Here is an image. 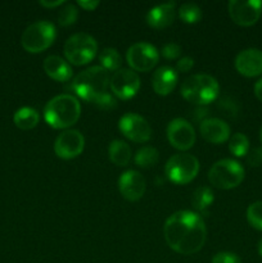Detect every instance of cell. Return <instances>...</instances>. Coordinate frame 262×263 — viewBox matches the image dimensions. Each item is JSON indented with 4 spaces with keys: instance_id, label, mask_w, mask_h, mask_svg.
I'll list each match as a JSON object with an SVG mask.
<instances>
[{
    "instance_id": "cell-36",
    "label": "cell",
    "mask_w": 262,
    "mask_h": 263,
    "mask_svg": "<svg viewBox=\"0 0 262 263\" xmlns=\"http://www.w3.org/2000/svg\"><path fill=\"white\" fill-rule=\"evenodd\" d=\"M254 95L257 97V99L262 102V79L258 80L254 85Z\"/></svg>"
},
{
    "instance_id": "cell-39",
    "label": "cell",
    "mask_w": 262,
    "mask_h": 263,
    "mask_svg": "<svg viewBox=\"0 0 262 263\" xmlns=\"http://www.w3.org/2000/svg\"><path fill=\"white\" fill-rule=\"evenodd\" d=\"M259 136H261V141H262V127H261V133H259Z\"/></svg>"
},
{
    "instance_id": "cell-15",
    "label": "cell",
    "mask_w": 262,
    "mask_h": 263,
    "mask_svg": "<svg viewBox=\"0 0 262 263\" xmlns=\"http://www.w3.org/2000/svg\"><path fill=\"white\" fill-rule=\"evenodd\" d=\"M145 179L143 175L134 170L123 172L118 179V189L121 195L130 202L141 199L145 193Z\"/></svg>"
},
{
    "instance_id": "cell-23",
    "label": "cell",
    "mask_w": 262,
    "mask_h": 263,
    "mask_svg": "<svg viewBox=\"0 0 262 263\" xmlns=\"http://www.w3.org/2000/svg\"><path fill=\"white\" fill-rule=\"evenodd\" d=\"M213 199H215V197H213L212 190L207 186H200L193 194L192 204L199 212H205L208 207L212 204Z\"/></svg>"
},
{
    "instance_id": "cell-14",
    "label": "cell",
    "mask_w": 262,
    "mask_h": 263,
    "mask_svg": "<svg viewBox=\"0 0 262 263\" xmlns=\"http://www.w3.org/2000/svg\"><path fill=\"white\" fill-rule=\"evenodd\" d=\"M85 139L77 130H66L59 134L54 143V152L62 159H73L82 153Z\"/></svg>"
},
{
    "instance_id": "cell-33",
    "label": "cell",
    "mask_w": 262,
    "mask_h": 263,
    "mask_svg": "<svg viewBox=\"0 0 262 263\" xmlns=\"http://www.w3.org/2000/svg\"><path fill=\"white\" fill-rule=\"evenodd\" d=\"M247 162L249 166L258 167L262 164V148H254L247 153Z\"/></svg>"
},
{
    "instance_id": "cell-6",
    "label": "cell",
    "mask_w": 262,
    "mask_h": 263,
    "mask_svg": "<svg viewBox=\"0 0 262 263\" xmlns=\"http://www.w3.org/2000/svg\"><path fill=\"white\" fill-rule=\"evenodd\" d=\"M55 27L48 21H39L28 26L22 33L23 49L28 53H41L46 50L55 40Z\"/></svg>"
},
{
    "instance_id": "cell-16",
    "label": "cell",
    "mask_w": 262,
    "mask_h": 263,
    "mask_svg": "<svg viewBox=\"0 0 262 263\" xmlns=\"http://www.w3.org/2000/svg\"><path fill=\"white\" fill-rule=\"evenodd\" d=\"M235 68L241 76L246 77H257L262 74V50H241L235 58Z\"/></svg>"
},
{
    "instance_id": "cell-32",
    "label": "cell",
    "mask_w": 262,
    "mask_h": 263,
    "mask_svg": "<svg viewBox=\"0 0 262 263\" xmlns=\"http://www.w3.org/2000/svg\"><path fill=\"white\" fill-rule=\"evenodd\" d=\"M181 54V48L176 43H169L162 48V55L166 59H176Z\"/></svg>"
},
{
    "instance_id": "cell-11",
    "label": "cell",
    "mask_w": 262,
    "mask_h": 263,
    "mask_svg": "<svg viewBox=\"0 0 262 263\" xmlns=\"http://www.w3.org/2000/svg\"><path fill=\"white\" fill-rule=\"evenodd\" d=\"M109 86L116 97L127 100L135 97L140 89V79L133 69L121 68L112 74Z\"/></svg>"
},
{
    "instance_id": "cell-8",
    "label": "cell",
    "mask_w": 262,
    "mask_h": 263,
    "mask_svg": "<svg viewBox=\"0 0 262 263\" xmlns=\"http://www.w3.org/2000/svg\"><path fill=\"white\" fill-rule=\"evenodd\" d=\"M166 176L176 185L189 184L197 177L199 172V162L194 156L188 153L175 154L167 161Z\"/></svg>"
},
{
    "instance_id": "cell-5",
    "label": "cell",
    "mask_w": 262,
    "mask_h": 263,
    "mask_svg": "<svg viewBox=\"0 0 262 263\" xmlns=\"http://www.w3.org/2000/svg\"><path fill=\"white\" fill-rule=\"evenodd\" d=\"M244 168L234 159H221L211 167L208 180L213 187L221 190L234 189L244 180Z\"/></svg>"
},
{
    "instance_id": "cell-1",
    "label": "cell",
    "mask_w": 262,
    "mask_h": 263,
    "mask_svg": "<svg viewBox=\"0 0 262 263\" xmlns=\"http://www.w3.org/2000/svg\"><path fill=\"white\" fill-rule=\"evenodd\" d=\"M164 239L176 253L190 256L203 248L207 230L203 218L192 211H179L167 218L163 228Z\"/></svg>"
},
{
    "instance_id": "cell-27",
    "label": "cell",
    "mask_w": 262,
    "mask_h": 263,
    "mask_svg": "<svg viewBox=\"0 0 262 263\" xmlns=\"http://www.w3.org/2000/svg\"><path fill=\"white\" fill-rule=\"evenodd\" d=\"M229 149L235 157H244L249 151V140L244 134H234L229 141Z\"/></svg>"
},
{
    "instance_id": "cell-30",
    "label": "cell",
    "mask_w": 262,
    "mask_h": 263,
    "mask_svg": "<svg viewBox=\"0 0 262 263\" xmlns=\"http://www.w3.org/2000/svg\"><path fill=\"white\" fill-rule=\"evenodd\" d=\"M94 104L103 110H110L115 109L116 105H117V102H116V99L109 92H105V94H103L102 97H99L95 100Z\"/></svg>"
},
{
    "instance_id": "cell-20",
    "label": "cell",
    "mask_w": 262,
    "mask_h": 263,
    "mask_svg": "<svg viewBox=\"0 0 262 263\" xmlns=\"http://www.w3.org/2000/svg\"><path fill=\"white\" fill-rule=\"evenodd\" d=\"M44 71L50 79L58 82H67L72 77V68L63 58L50 55L44 61Z\"/></svg>"
},
{
    "instance_id": "cell-7",
    "label": "cell",
    "mask_w": 262,
    "mask_h": 263,
    "mask_svg": "<svg viewBox=\"0 0 262 263\" xmlns=\"http://www.w3.org/2000/svg\"><path fill=\"white\" fill-rule=\"evenodd\" d=\"M98 51V44L89 33L80 32L72 35L64 44V55L69 63L84 66L94 59Z\"/></svg>"
},
{
    "instance_id": "cell-4",
    "label": "cell",
    "mask_w": 262,
    "mask_h": 263,
    "mask_svg": "<svg viewBox=\"0 0 262 263\" xmlns=\"http://www.w3.org/2000/svg\"><path fill=\"white\" fill-rule=\"evenodd\" d=\"M180 91L186 102L207 105L217 98L220 86L217 80L210 74H193L182 82Z\"/></svg>"
},
{
    "instance_id": "cell-29",
    "label": "cell",
    "mask_w": 262,
    "mask_h": 263,
    "mask_svg": "<svg viewBox=\"0 0 262 263\" xmlns=\"http://www.w3.org/2000/svg\"><path fill=\"white\" fill-rule=\"evenodd\" d=\"M77 15H79L77 8L72 4H67L66 7L59 12V15H58L59 25L63 26V27L73 25L77 20Z\"/></svg>"
},
{
    "instance_id": "cell-2",
    "label": "cell",
    "mask_w": 262,
    "mask_h": 263,
    "mask_svg": "<svg viewBox=\"0 0 262 263\" xmlns=\"http://www.w3.org/2000/svg\"><path fill=\"white\" fill-rule=\"evenodd\" d=\"M81 105L69 94H62L49 100L44 109L46 123L53 128H68L79 121Z\"/></svg>"
},
{
    "instance_id": "cell-38",
    "label": "cell",
    "mask_w": 262,
    "mask_h": 263,
    "mask_svg": "<svg viewBox=\"0 0 262 263\" xmlns=\"http://www.w3.org/2000/svg\"><path fill=\"white\" fill-rule=\"evenodd\" d=\"M258 253H259V256L262 257V239L259 240V243H258Z\"/></svg>"
},
{
    "instance_id": "cell-26",
    "label": "cell",
    "mask_w": 262,
    "mask_h": 263,
    "mask_svg": "<svg viewBox=\"0 0 262 263\" xmlns=\"http://www.w3.org/2000/svg\"><path fill=\"white\" fill-rule=\"evenodd\" d=\"M179 18L185 23H193L199 22L202 18V10L194 3H185L179 8Z\"/></svg>"
},
{
    "instance_id": "cell-25",
    "label": "cell",
    "mask_w": 262,
    "mask_h": 263,
    "mask_svg": "<svg viewBox=\"0 0 262 263\" xmlns=\"http://www.w3.org/2000/svg\"><path fill=\"white\" fill-rule=\"evenodd\" d=\"M100 64L105 71H118L121 66V57L118 51L113 48L103 49L99 55Z\"/></svg>"
},
{
    "instance_id": "cell-35",
    "label": "cell",
    "mask_w": 262,
    "mask_h": 263,
    "mask_svg": "<svg viewBox=\"0 0 262 263\" xmlns=\"http://www.w3.org/2000/svg\"><path fill=\"white\" fill-rule=\"evenodd\" d=\"M77 4L84 10H94L99 5V2H82V0H79Z\"/></svg>"
},
{
    "instance_id": "cell-12",
    "label": "cell",
    "mask_w": 262,
    "mask_h": 263,
    "mask_svg": "<svg viewBox=\"0 0 262 263\" xmlns=\"http://www.w3.org/2000/svg\"><path fill=\"white\" fill-rule=\"evenodd\" d=\"M118 128L125 138L134 143H146L152 138V128L148 121L135 113H126L118 122Z\"/></svg>"
},
{
    "instance_id": "cell-9",
    "label": "cell",
    "mask_w": 262,
    "mask_h": 263,
    "mask_svg": "<svg viewBox=\"0 0 262 263\" xmlns=\"http://www.w3.org/2000/svg\"><path fill=\"white\" fill-rule=\"evenodd\" d=\"M126 59L134 71L148 72L158 63L159 54L152 44L136 43L128 48Z\"/></svg>"
},
{
    "instance_id": "cell-22",
    "label": "cell",
    "mask_w": 262,
    "mask_h": 263,
    "mask_svg": "<svg viewBox=\"0 0 262 263\" xmlns=\"http://www.w3.org/2000/svg\"><path fill=\"white\" fill-rule=\"evenodd\" d=\"M39 113L36 112L33 108L23 107L20 108L17 112L14 113V125L21 130H31V128L36 127L39 123Z\"/></svg>"
},
{
    "instance_id": "cell-34",
    "label": "cell",
    "mask_w": 262,
    "mask_h": 263,
    "mask_svg": "<svg viewBox=\"0 0 262 263\" xmlns=\"http://www.w3.org/2000/svg\"><path fill=\"white\" fill-rule=\"evenodd\" d=\"M193 66H194V61L190 57H182L176 63V71L185 73V72H189L193 68Z\"/></svg>"
},
{
    "instance_id": "cell-24",
    "label": "cell",
    "mask_w": 262,
    "mask_h": 263,
    "mask_svg": "<svg viewBox=\"0 0 262 263\" xmlns=\"http://www.w3.org/2000/svg\"><path fill=\"white\" fill-rule=\"evenodd\" d=\"M159 159V153L153 146H144L135 154V163L141 168H151L156 166Z\"/></svg>"
},
{
    "instance_id": "cell-18",
    "label": "cell",
    "mask_w": 262,
    "mask_h": 263,
    "mask_svg": "<svg viewBox=\"0 0 262 263\" xmlns=\"http://www.w3.org/2000/svg\"><path fill=\"white\" fill-rule=\"evenodd\" d=\"M175 4L174 2L159 4L152 8L146 14V23L154 30H163L171 26L175 21Z\"/></svg>"
},
{
    "instance_id": "cell-19",
    "label": "cell",
    "mask_w": 262,
    "mask_h": 263,
    "mask_svg": "<svg viewBox=\"0 0 262 263\" xmlns=\"http://www.w3.org/2000/svg\"><path fill=\"white\" fill-rule=\"evenodd\" d=\"M177 84V72L172 67H159L152 77V86L154 92L161 97L171 94Z\"/></svg>"
},
{
    "instance_id": "cell-31",
    "label": "cell",
    "mask_w": 262,
    "mask_h": 263,
    "mask_svg": "<svg viewBox=\"0 0 262 263\" xmlns=\"http://www.w3.org/2000/svg\"><path fill=\"white\" fill-rule=\"evenodd\" d=\"M212 263H241L238 254L230 252H220L212 258Z\"/></svg>"
},
{
    "instance_id": "cell-37",
    "label": "cell",
    "mask_w": 262,
    "mask_h": 263,
    "mask_svg": "<svg viewBox=\"0 0 262 263\" xmlns=\"http://www.w3.org/2000/svg\"><path fill=\"white\" fill-rule=\"evenodd\" d=\"M63 4V2L62 0H57V2H40V5H43V7L45 8H55V7H59V5Z\"/></svg>"
},
{
    "instance_id": "cell-13",
    "label": "cell",
    "mask_w": 262,
    "mask_h": 263,
    "mask_svg": "<svg viewBox=\"0 0 262 263\" xmlns=\"http://www.w3.org/2000/svg\"><path fill=\"white\" fill-rule=\"evenodd\" d=\"M167 138L177 151H188L195 143V131L192 123L184 118H175L169 123Z\"/></svg>"
},
{
    "instance_id": "cell-10",
    "label": "cell",
    "mask_w": 262,
    "mask_h": 263,
    "mask_svg": "<svg viewBox=\"0 0 262 263\" xmlns=\"http://www.w3.org/2000/svg\"><path fill=\"white\" fill-rule=\"evenodd\" d=\"M262 13V2L259 0H231L229 3V14L234 23L243 27L253 26Z\"/></svg>"
},
{
    "instance_id": "cell-3",
    "label": "cell",
    "mask_w": 262,
    "mask_h": 263,
    "mask_svg": "<svg viewBox=\"0 0 262 263\" xmlns=\"http://www.w3.org/2000/svg\"><path fill=\"white\" fill-rule=\"evenodd\" d=\"M109 81L110 77L108 71H105L102 66H94L80 72L74 77L72 89L82 100L94 103L98 98L107 92Z\"/></svg>"
},
{
    "instance_id": "cell-21",
    "label": "cell",
    "mask_w": 262,
    "mask_h": 263,
    "mask_svg": "<svg viewBox=\"0 0 262 263\" xmlns=\"http://www.w3.org/2000/svg\"><path fill=\"white\" fill-rule=\"evenodd\" d=\"M108 156L116 166H126L131 159V148L122 140H113L108 148Z\"/></svg>"
},
{
    "instance_id": "cell-17",
    "label": "cell",
    "mask_w": 262,
    "mask_h": 263,
    "mask_svg": "<svg viewBox=\"0 0 262 263\" xmlns=\"http://www.w3.org/2000/svg\"><path fill=\"white\" fill-rule=\"evenodd\" d=\"M200 135L211 144H222L230 136V127L220 118H207L200 123Z\"/></svg>"
},
{
    "instance_id": "cell-28",
    "label": "cell",
    "mask_w": 262,
    "mask_h": 263,
    "mask_svg": "<svg viewBox=\"0 0 262 263\" xmlns=\"http://www.w3.org/2000/svg\"><path fill=\"white\" fill-rule=\"evenodd\" d=\"M247 220L257 230L262 231V200L252 203L247 210Z\"/></svg>"
}]
</instances>
